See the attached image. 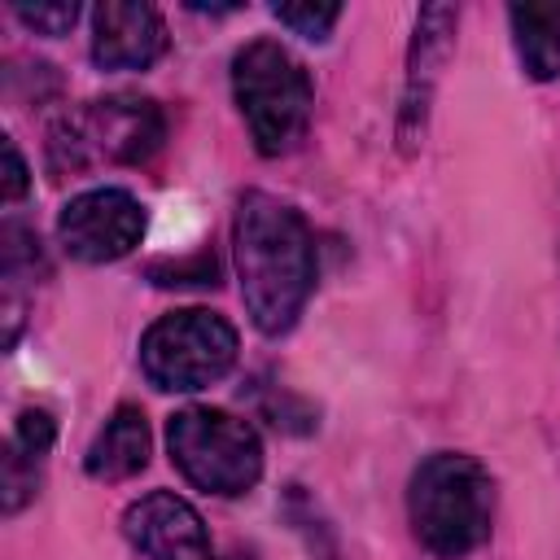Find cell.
<instances>
[{"instance_id": "obj_1", "label": "cell", "mask_w": 560, "mask_h": 560, "mask_svg": "<svg viewBox=\"0 0 560 560\" xmlns=\"http://www.w3.org/2000/svg\"><path fill=\"white\" fill-rule=\"evenodd\" d=\"M232 249L254 328L267 337L289 332L315 289V241L306 219L271 192H245L232 223Z\"/></svg>"}, {"instance_id": "obj_2", "label": "cell", "mask_w": 560, "mask_h": 560, "mask_svg": "<svg viewBox=\"0 0 560 560\" xmlns=\"http://www.w3.org/2000/svg\"><path fill=\"white\" fill-rule=\"evenodd\" d=\"M407 516L420 547H429L442 560H459L490 538L494 481L472 455L438 451L420 459V468L411 472Z\"/></svg>"}, {"instance_id": "obj_3", "label": "cell", "mask_w": 560, "mask_h": 560, "mask_svg": "<svg viewBox=\"0 0 560 560\" xmlns=\"http://www.w3.org/2000/svg\"><path fill=\"white\" fill-rule=\"evenodd\" d=\"M162 140H166V118L158 101L136 96V92H114L52 122L48 171L61 179V175H83L101 162L140 166L162 149Z\"/></svg>"}, {"instance_id": "obj_4", "label": "cell", "mask_w": 560, "mask_h": 560, "mask_svg": "<svg viewBox=\"0 0 560 560\" xmlns=\"http://www.w3.org/2000/svg\"><path fill=\"white\" fill-rule=\"evenodd\" d=\"M232 96L262 158H280L306 136L315 88L306 66L280 39H249L232 57Z\"/></svg>"}, {"instance_id": "obj_5", "label": "cell", "mask_w": 560, "mask_h": 560, "mask_svg": "<svg viewBox=\"0 0 560 560\" xmlns=\"http://www.w3.org/2000/svg\"><path fill=\"white\" fill-rule=\"evenodd\" d=\"M171 464L206 494L232 499L258 486L262 442L249 420L219 407H184L166 424Z\"/></svg>"}, {"instance_id": "obj_6", "label": "cell", "mask_w": 560, "mask_h": 560, "mask_svg": "<svg viewBox=\"0 0 560 560\" xmlns=\"http://www.w3.org/2000/svg\"><path fill=\"white\" fill-rule=\"evenodd\" d=\"M236 328L201 306L171 311L140 337V368L158 389L192 394L223 381L236 363Z\"/></svg>"}, {"instance_id": "obj_7", "label": "cell", "mask_w": 560, "mask_h": 560, "mask_svg": "<svg viewBox=\"0 0 560 560\" xmlns=\"http://www.w3.org/2000/svg\"><path fill=\"white\" fill-rule=\"evenodd\" d=\"M57 236L79 262H114L144 236V206L127 188H88L66 201Z\"/></svg>"}, {"instance_id": "obj_8", "label": "cell", "mask_w": 560, "mask_h": 560, "mask_svg": "<svg viewBox=\"0 0 560 560\" xmlns=\"http://www.w3.org/2000/svg\"><path fill=\"white\" fill-rule=\"evenodd\" d=\"M122 534L140 560H214L206 521L171 490H153L122 512Z\"/></svg>"}, {"instance_id": "obj_9", "label": "cell", "mask_w": 560, "mask_h": 560, "mask_svg": "<svg viewBox=\"0 0 560 560\" xmlns=\"http://www.w3.org/2000/svg\"><path fill=\"white\" fill-rule=\"evenodd\" d=\"M166 52V22L153 4L105 0L92 9V61L101 70H144Z\"/></svg>"}, {"instance_id": "obj_10", "label": "cell", "mask_w": 560, "mask_h": 560, "mask_svg": "<svg viewBox=\"0 0 560 560\" xmlns=\"http://www.w3.org/2000/svg\"><path fill=\"white\" fill-rule=\"evenodd\" d=\"M455 35V9L451 4H429L416 18V39H411V61H407V96H402V144L411 149L424 131V114L433 101V83L446 66Z\"/></svg>"}, {"instance_id": "obj_11", "label": "cell", "mask_w": 560, "mask_h": 560, "mask_svg": "<svg viewBox=\"0 0 560 560\" xmlns=\"http://www.w3.org/2000/svg\"><path fill=\"white\" fill-rule=\"evenodd\" d=\"M149 446H153V438H149L144 411L140 407H118L101 424V433L92 438L83 468L96 481H127L149 464Z\"/></svg>"}, {"instance_id": "obj_12", "label": "cell", "mask_w": 560, "mask_h": 560, "mask_svg": "<svg viewBox=\"0 0 560 560\" xmlns=\"http://www.w3.org/2000/svg\"><path fill=\"white\" fill-rule=\"evenodd\" d=\"M512 39L529 79L547 83L560 74V4L556 0H525L508 9Z\"/></svg>"}, {"instance_id": "obj_13", "label": "cell", "mask_w": 560, "mask_h": 560, "mask_svg": "<svg viewBox=\"0 0 560 560\" xmlns=\"http://www.w3.org/2000/svg\"><path fill=\"white\" fill-rule=\"evenodd\" d=\"M39 468H44V459L31 455V451H22L9 438V446H4V516L22 512L39 494Z\"/></svg>"}, {"instance_id": "obj_14", "label": "cell", "mask_w": 560, "mask_h": 560, "mask_svg": "<svg viewBox=\"0 0 560 560\" xmlns=\"http://www.w3.org/2000/svg\"><path fill=\"white\" fill-rule=\"evenodd\" d=\"M271 13H276L280 26H289V31L302 35V39H328V31H332L337 18H341L337 4H276Z\"/></svg>"}, {"instance_id": "obj_15", "label": "cell", "mask_w": 560, "mask_h": 560, "mask_svg": "<svg viewBox=\"0 0 560 560\" xmlns=\"http://www.w3.org/2000/svg\"><path fill=\"white\" fill-rule=\"evenodd\" d=\"M18 22H26L39 35H66L79 22V4L74 0H48V4H13Z\"/></svg>"}, {"instance_id": "obj_16", "label": "cell", "mask_w": 560, "mask_h": 560, "mask_svg": "<svg viewBox=\"0 0 560 560\" xmlns=\"http://www.w3.org/2000/svg\"><path fill=\"white\" fill-rule=\"evenodd\" d=\"M26 192V162L13 140H4V201H18Z\"/></svg>"}]
</instances>
